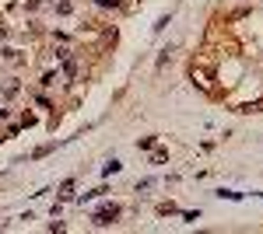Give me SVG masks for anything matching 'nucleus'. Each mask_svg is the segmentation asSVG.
Here are the masks:
<instances>
[{"label": "nucleus", "instance_id": "4", "mask_svg": "<svg viewBox=\"0 0 263 234\" xmlns=\"http://www.w3.org/2000/svg\"><path fill=\"white\" fill-rule=\"evenodd\" d=\"M239 112H263V101H246Z\"/></svg>", "mask_w": 263, "mask_h": 234}, {"label": "nucleus", "instance_id": "9", "mask_svg": "<svg viewBox=\"0 0 263 234\" xmlns=\"http://www.w3.org/2000/svg\"><path fill=\"white\" fill-rule=\"evenodd\" d=\"M4 115H7V108H0V119H4Z\"/></svg>", "mask_w": 263, "mask_h": 234}, {"label": "nucleus", "instance_id": "6", "mask_svg": "<svg viewBox=\"0 0 263 234\" xmlns=\"http://www.w3.org/2000/svg\"><path fill=\"white\" fill-rule=\"evenodd\" d=\"M56 81H60V77H56V73H43V88H53Z\"/></svg>", "mask_w": 263, "mask_h": 234}, {"label": "nucleus", "instance_id": "7", "mask_svg": "<svg viewBox=\"0 0 263 234\" xmlns=\"http://www.w3.org/2000/svg\"><path fill=\"white\" fill-rule=\"evenodd\" d=\"M98 7H123V0H95Z\"/></svg>", "mask_w": 263, "mask_h": 234}, {"label": "nucleus", "instance_id": "5", "mask_svg": "<svg viewBox=\"0 0 263 234\" xmlns=\"http://www.w3.org/2000/svg\"><path fill=\"white\" fill-rule=\"evenodd\" d=\"M218 196H221V200H242V192H232V189H221Z\"/></svg>", "mask_w": 263, "mask_h": 234}, {"label": "nucleus", "instance_id": "3", "mask_svg": "<svg viewBox=\"0 0 263 234\" xmlns=\"http://www.w3.org/2000/svg\"><path fill=\"white\" fill-rule=\"evenodd\" d=\"M120 168H123V165H120V161H116V158H112V161H109V165H105V168H102V175H116V171H120Z\"/></svg>", "mask_w": 263, "mask_h": 234}, {"label": "nucleus", "instance_id": "1", "mask_svg": "<svg viewBox=\"0 0 263 234\" xmlns=\"http://www.w3.org/2000/svg\"><path fill=\"white\" fill-rule=\"evenodd\" d=\"M190 77H193V84H197L200 91H211V88H214V77H211V70H207V67H193V70H190Z\"/></svg>", "mask_w": 263, "mask_h": 234}, {"label": "nucleus", "instance_id": "2", "mask_svg": "<svg viewBox=\"0 0 263 234\" xmlns=\"http://www.w3.org/2000/svg\"><path fill=\"white\" fill-rule=\"evenodd\" d=\"M116 217H120V206H116V203H109V206H102V210H98V213H95L91 220H95L98 227H105V224H112Z\"/></svg>", "mask_w": 263, "mask_h": 234}, {"label": "nucleus", "instance_id": "8", "mask_svg": "<svg viewBox=\"0 0 263 234\" xmlns=\"http://www.w3.org/2000/svg\"><path fill=\"white\" fill-rule=\"evenodd\" d=\"M137 147H140V150H151V147H155V136H144V140H140Z\"/></svg>", "mask_w": 263, "mask_h": 234}]
</instances>
